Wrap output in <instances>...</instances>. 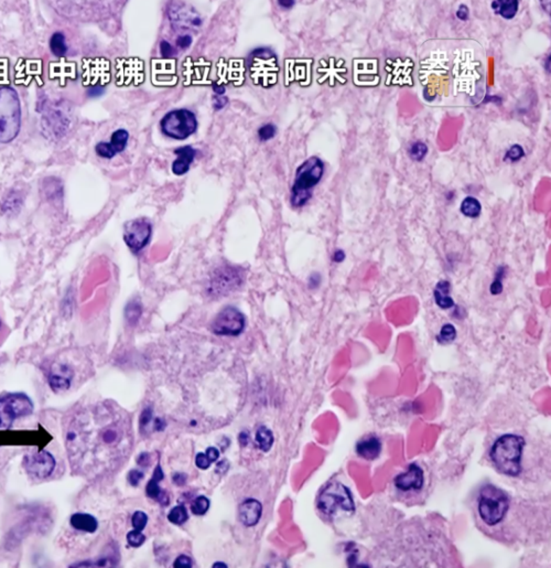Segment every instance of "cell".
<instances>
[{"mask_svg":"<svg viewBox=\"0 0 551 568\" xmlns=\"http://www.w3.org/2000/svg\"><path fill=\"white\" fill-rule=\"evenodd\" d=\"M142 315V302L138 298H135L131 302H128L126 306L125 316L128 323L131 325H136Z\"/></svg>","mask_w":551,"mask_h":568,"instance_id":"d4e9b609","label":"cell"},{"mask_svg":"<svg viewBox=\"0 0 551 568\" xmlns=\"http://www.w3.org/2000/svg\"><path fill=\"white\" fill-rule=\"evenodd\" d=\"M73 376L74 373L71 366L64 363H56L49 372V384L56 392L67 391L72 384Z\"/></svg>","mask_w":551,"mask_h":568,"instance_id":"2e32d148","label":"cell"},{"mask_svg":"<svg viewBox=\"0 0 551 568\" xmlns=\"http://www.w3.org/2000/svg\"><path fill=\"white\" fill-rule=\"evenodd\" d=\"M427 154H428V147L425 143L416 142L410 146L409 156L413 161L420 163L426 158Z\"/></svg>","mask_w":551,"mask_h":568,"instance_id":"f546056e","label":"cell"},{"mask_svg":"<svg viewBox=\"0 0 551 568\" xmlns=\"http://www.w3.org/2000/svg\"><path fill=\"white\" fill-rule=\"evenodd\" d=\"M318 508L329 518L334 517L338 511L354 513V499L347 486L340 482H333L320 494Z\"/></svg>","mask_w":551,"mask_h":568,"instance_id":"8992f818","label":"cell"},{"mask_svg":"<svg viewBox=\"0 0 551 568\" xmlns=\"http://www.w3.org/2000/svg\"><path fill=\"white\" fill-rule=\"evenodd\" d=\"M192 565H193V563H192L191 558L184 556V555H181L180 558H176L174 564V567H191Z\"/></svg>","mask_w":551,"mask_h":568,"instance_id":"ab89813d","label":"cell"},{"mask_svg":"<svg viewBox=\"0 0 551 568\" xmlns=\"http://www.w3.org/2000/svg\"><path fill=\"white\" fill-rule=\"evenodd\" d=\"M518 7H520L518 0H495L492 3L493 10L507 20H511L516 16Z\"/></svg>","mask_w":551,"mask_h":568,"instance_id":"7402d4cb","label":"cell"},{"mask_svg":"<svg viewBox=\"0 0 551 568\" xmlns=\"http://www.w3.org/2000/svg\"><path fill=\"white\" fill-rule=\"evenodd\" d=\"M278 3H279V5L281 6L283 8L287 9L291 8V7L295 5V1H291V0H288V1L287 0H283V1H278Z\"/></svg>","mask_w":551,"mask_h":568,"instance_id":"7dc6e473","label":"cell"},{"mask_svg":"<svg viewBox=\"0 0 551 568\" xmlns=\"http://www.w3.org/2000/svg\"><path fill=\"white\" fill-rule=\"evenodd\" d=\"M524 438L513 434L502 436L491 449V460L498 471L509 477H517L522 472Z\"/></svg>","mask_w":551,"mask_h":568,"instance_id":"7a4b0ae2","label":"cell"},{"mask_svg":"<svg viewBox=\"0 0 551 568\" xmlns=\"http://www.w3.org/2000/svg\"><path fill=\"white\" fill-rule=\"evenodd\" d=\"M479 514L488 526H497L509 510V498L497 487L488 485L481 489L479 496Z\"/></svg>","mask_w":551,"mask_h":568,"instance_id":"5b68a950","label":"cell"},{"mask_svg":"<svg viewBox=\"0 0 551 568\" xmlns=\"http://www.w3.org/2000/svg\"><path fill=\"white\" fill-rule=\"evenodd\" d=\"M227 102L229 101H227V97L217 95V97H215L213 99L214 108H215V110H222V108H223V107L227 104Z\"/></svg>","mask_w":551,"mask_h":568,"instance_id":"7bdbcfd3","label":"cell"},{"mask_svg":"<svg viewBox=\"0 0 551 568\" xmlns=\"http://www.w3.org/2000/svg\"><path fill=\"white\" fill-rule=\"evenodd\" d=\"M324 175V163L320 158L310 157L298 167L291 188L290 203L293 208L306 206L312 193Z\"/></svg>","mask_w":551,"mask_h":568,"instance_id":"3957f363","label":"cell"},{"mask_svg":"<svg viewBox=\"0 0 551 568\" xmlns=\"http://www.w3.org/2000/svg\"><path fill=\"white\" fill-rule=\"evenodd\" d=\"M174 154L178 156L174 163H172V171L176 176H182L187 174L191 167L192 163L195 161L197 150L191 146L180 147L174 150Z\"/></svg>","mask_w":551,"mask_h":568,"instance_id":"ac0fdd59","label":"cell"},{"mask_svg":"<svg viewBox=\"0 0 551 568\" xmlns=\"http://www.w3.org/2000/svg\"><path fill=\"white\" fill-rule=\"evenodd\" d=\"M22 127V104L18 93L10 86L0 88V143L17 138Z\"/></svg>","mask_w":551,"mask_h":568,"instance_id":"277c9868","label":"cell"},{"mask_svg":"<svg viewBox=\"0 0 551 568\" xmlns=\"http://www.w3.org/2000/svg\"><path fill=\"white\" fill-rule=\"evenodd\" d=\"M460 211L466 218L475 219V218H479V214L482 213V204L477 200V197H466L461 202Z\"/></svg>","mask_w":551,"mask_h":568,"instance_id":"603a6c76","label":"cell"},{"mask_svg":"<svg viewBox=\"0 0 551 568\" xmlns=\"http://www.w3.org/2000/svg\"><path fill=\"white\" fill-rule=\"evenodd\" d=\"M50 49L51 52L56 56L61 58V56H65L67 52V46L63 33H56L51 37Z\"/></svg>","mask_w":551,"mask_h":568,"instance_id":"4316f807","label":"cell"},{"mask_svg":"<svg viewBox=\"0 0 551 568\" xmlns=\"http://www.w3.org/2000/svg\"><path fill=\"white\" fill-rule=\"evenodd\" d=\"M245 325V316L237 308L229 306L216 316L211 330L216 336H237L242 334Z\"/></svg>","mask_w":551,"mask_h":568,"instance_id":"30bf717a","label":"cell"},{"mask_svg":"<svg viewBox=\"0 0 551 568\" xmlns=\"http://www.w3.org/2000/svg\"><path fill=\"white\" fill-rule=\"evenodd\" d=\"M255 440L259 448L266 453V451H270L272 447L274 435H272V430H268L267 427L261 426L256 432Z\"/></svg>","mask_w":551,"mask_h":568,"instance_id":"cb8c5ba5","label":"cell"},{"mask_svg":"<svg viewBox=\"0 0 551 568\" xmlns=\"http://www.w3.org/2000/svg\"><path fill=\"white\" fill-rule=\"evenodd\" d=\"M424 482V470L416 464H410L407 471L402 472L394 479L395 487L402 492L420 491Z\"/></svg>","mask_w":551,"mask_h":568,"instance_id":"5bb4252c","label":"cell"},{"mask_svg":"<svg viewBox=\"0 0 551 568\" xmlns=\"http://www.w3.org/2000/svg\"><path fill=\"white\" fill-rule=\"evenodd\" d=\"M129 133L125 129L114 131L110 143L101 142L96 145L95 152L97 155L106 159H112L115 156L125 150L127 146Z\"/></svg>","mask_w":551,"mask_h":568,"instance_id":"9a60e30c","label":"cell"},{"mask_svg":"<svg viewBox=\"0 0 551 568\" xmlns=\"http://www.w3.org/2000/svg\"><path fill=\"white\" fill-rule=\"evenodd\" d=\"M451 284L447 280H440L434 289V302L440 309L447 310L456 306L450 295Z\"/></svg>","mask_w":551,"mask_h":568,"instance_id":"ffe728a7","label":"cell"},{"mask_svg":"<svg viewBox=\"0 0 551 568\" xmlns=\"http://www.w3.org/2000/svg\"><path fill=\"white\" fill-rule=\"evenodd\" d=\"M381 440L375 436H368L359 441L356 445V453L365 460H374L381 455Z\"/></svg>","mask_w":551,"mask_h":568,"instance_id":"d6986e66","label":"cell"},{"mask_svg":"<svg viewBox=\"0 0 551 568\" xmlns=\"http://www.w3.org/2000/svg\"><path fill=\"white\" fill-rule=\"evenodd\" d=\"M195 464H197V467L200 468V469L205 470L210 468L212 462H211L210 459H208L206 455L200 453V454H197V457H195Z\"/></svg>","mask_w":551,"mask_h":568,"instance_id":"8d00e7d4","label":"cell"},{"mask_svg":"<svg viewBox=\"0 0 551 568\" xmlns=\"http://www.w3.org/2000/svg\"><path fill=\"white\" fill-rule=\"evenodd\" d=\"M205 455L208 457L211 462H215L220 457L219 451H217L215 447H210V448L206 449V451H205Z\"/></svg>","mask_w":551,"mask_h":568,"instance_id":"ee69618b","label":"cell"},{"mask_svg":"<svg viewBox=\"0 0 551 568\" xmlns=\"http://www.w3.org/2000/svg\"><path fill=\"white\" fill-rule=\"evenodd\" d=\"M64 443L73 473L96 479L123 462L133 445V434L127 417L117 409L95 406L69 417Z\"/></svg>","mask_w":551,"mask_h":568,"instance_id":"6da1fadb","label":"cell"},{"mask_svg":"<svg viewBox=\"0 0 551 568\" xmlns=\"http://www.w3.org/2000/svg\"><path fill=\"white\" fill-rule=\"evenodd\" d=\"M151 222L147 218H138L127 222L124 227V241L133 253L142 252L151 238Z\"/></svg>","mask_w":551,"mask_h":568,"instance_id":"8fae6325","label":"cell"},{"mask_svg":"<svg viewBox=\"0 0 551 568\" xmlns=\"http://www.w3.org/2000/svg\"><path fill=\"white\" fill-rule=\"evenodd\" d=\"M456 338L457 329L456 327L451 325V323H447V325H443L441 330H440L439 334L437 336V340L440 344L451 343V342L456 340Z\"/></svg>","mask_w":551,"mask_h":568,"instance_id":"f1b7e54d","label":"cell"},{"mask_svg":"<svg viewBox=\"0 0 551 568\" xmlns=\"http://www.w3.org/2000/svg\"><path fill=\"white\" fill-rule=\"evenodd\" d=\"M263 505L255 499L246 500L240 504L238 514L240 522L245 526H254L261 520Z\"/></svg>","mask_w":551,"mask_h":568,"instance_id":"e0dca14e","label":"cell"},{"mask_svg":"<svg viewBox=\"0 0 551 568\" xmlns=\"http://www.w3.org/2000/svg\"><path fill=\"white\" fill-rule=\"evenodd\" d=\"M168 14L171 24H174L176 29L190 30L192 28H199L202 24L201 17L189 5L181 3H170Z\"/></svg>","mask_w":551,"mask_h":568,"instance_id":"4fadbf2b","label":"cell"},{"mask_svg":"<svg viewBox=\"0 0 551 568\" xmlns=\"http://www.w3.org/2000/svg\"><path fill=\"white\" fill-rule=\"evenodd\" d=\"M192 43V37L191 35H181V37L178 38V40H176V46L180 47V48L186 49L188 47L191 46Z\"/></svg>","mask_w":551,"mask_h":568,"instance_id":"60d3db41","label":"cell"},{"mask_svg":"<svg viewBox=\"0 0 551 568\" xmlns=\"http://www.w3.org/2000/svg\"><path fill=\"white\" fill-rule=\"evenodd\" d=\"M525 156L524 149L520 145H513V146L507 150L505 155V161H511V163H516L520 161Z\"/></svg>","mask_w":551,"mask_h":568,"instance_id":"d6a6232c","label":"cell"},{"mask_svg":"<svg viewBox=\"0 0 551 568\" xmlns=\"http://www.w3.org/2000/svg\"><path fill=\"white\" fill-rule=\"evenodd\" d=\"M145 541H146V536L142 533V531H136V530H133V531H131L127 534L128 544L131 545V546H142V545L144 544Z\"/></svg>","mask_w":551,"mask_h":568,"instance_id":"e575fe53","label":"cell"},{"mask_svg":"<svg viewBox=\"0 0 551 568\" xmlns=\"http://www.w3.org/2000/svg\"><path fill=\"white\" fill-rule=\"evenodd\" d=\"M35 404L24 393H8L0 396V430H8L17 419L33 413Z\"/></svg>","mask_w":551,"mask_h":568,"instance_id":"52a82bcc","label":"cell"},{"mask_svg":"<svg viewBox=\"0 0 551 568\" xmlns=\"http://www.w3.org/2000/svg\"><path fill=\"white\" fill-rule=\"evenodd\" d=\"M321 284V276L319 274H312L309 277L310 289H318Z\"/></svg>","mask_w":551,"mask_h":568,"instance_id":"f6af8a7d","label":"cell"},{"mask_svg":"<svg viewBox=\"0 0 551 568\" xmlns=\"http://www.w3.org/2000/svg\"><path fill=\"white\" fill-rule=\"evenodd\" d=\"M457 17L462 22H466L469 18V8L466 5H461L457 11Z\"/></svg>","mask_w":551,"mask_h":568,"instance_id":"b9f144b4","label":"cell"},{"mask_svg":"<svg viewBox=\"0 0 551 568\" xmlns=\"http://www.w3.org/2000/svg\"><path fill=\"white\" fill-rule=\"evenodd\" d=\"M69 524L76 531L84 533H95L99 528V522L95 517L88 513L76 512L69 518Z\"/></svg>","mask_w":551,"mask_h":568,"instance_id":"44dd1931","label":"cell"},{"mask_svg":"<svg viewBox=\"0 0 551 568\" xmlns=\"http://www.w3.org/2000/svg\"><path fill=\"white\" fill-rule=\"evenodd\" d=\"M147 522H148V517H147L146 513L142 512V511H136V512L133 513V518H131L133 530L142 531L146 528Z\"/></svg>","mask_w":551,"mask_h":568,"instance_id":"836d02e7","label":"cell"},{"mask_svg":"<svg viewBox=\"0 0 551 568\" xmlns=\"http://www.w3.org/2000/svg\"><path fill=\"white\" fill-rule=\"evenodd\" d=\"M244 282V272L240 268L224 266L216 270L211 276L208 293L212 296H227L236 291Z\"/></svg>","mask_w":551,"mask_h":568,"instance_id":"9c48e42d","label":"cell"},{"mask_svg":"<svg viewBox=\"0 0 551 568\" xmlns=\"http://www.w3.org/2000/svg\"><path fill=\"white\" fill-rule=\"evenodd\" d=\"M160 127L165 136L182 140L195 133L197 122L191 111L181 108L165 115L160 123Z\"/></svg>","mask_w":551,"mask_h":568,"instance_id":"ba28073f","label":"cell"},{"mask_svg":"<svg viewBox=\"0 0 551 568\" xmlns=\"http://www.w3.org/2000/svg\"><path fill=\"white\" fill-rule=\"evenodd\" d=\"M24 468L28 475L35 480H44L56 469V462L50 451H30L24 457Z\"/></svg>","mask_w":551,"mask_h":568,"instance_id":"7c38bea8","label":"cell"},{"mask_svg":"<svg viewBox=\"0 0 551 568\" xmlns=\"http://www.w3.org/2000/svg\"><path fill=\"white\" fill-rule=\"evenodd\" d=\"M506 272H507V268L505 266L498 267V270H496L495 277H494L490 286V293H492L493 296H498V295L503 293V280L505 278Z\"/></svg>","mask_w":551,"mask_h":568,"instance_id":"83f0119b","label":"cell"},{"mask_svg":"<svg viewBox=\"0 0 551 568\" xmlns=\"http://www.w3.org/2000/svg\"><path fill=\"white\" fill-rule=\"evenodd\" d=\"M276 131H277V129L272 124L261 126L258 131L259 139H261V142H266V140L272 139L276 135Z\"/></svg>","mask_w":551,"mask_h":568,"instance_id":"d590c367","label":"cell"},{"mask_svg":"<svg viewBox=\"0 0 551 568\" xmlns=\"http://www.w3.org/2000/svg\"><path fill=\"white\" fill-rule=\"evenodd\" d=\"M188 518L189 517H188L187 509L183 505H178V507L174 508L168 514V520L171 523L176 524V526H181V524L186 523Z\"/></svg>","mask_w":551,"mask_h":568,"instance_id":"4dcf8cb0","label":"cell"},{"mask_svg":"<svg viewBox=\"0 0 551 568\" xmlns=\"http://www.w3.org/2000/svg\"><path fill=\"white\" fill-rule=\"evenodd\" d=\"M208 508H210V500L205 496H197L192 504L191 511L193 514L203 515L208 512Z\"/></svg>","mask_w":551,"mask_h":568,"instance_id":"1f68e13d","label":"cell"},{"mask_svg":"<svg viewBox=\"0 0 551 568\" xmlns=\"http://www.w3.org/2000/svg\"><path fill=\"white\" fill-rule=\"evenodd\" d=\"M160 52H161V54H163L165 58H169V56H174V49L171 47L170 43L167 42V41H163L161 44H160Z\"/></svg>","mask_w":551,"mask_h":568,"instance_id":"f35d334b","label":"cell"},{"mask_svg":"<svg viewBox=\"0 0 551 568\" xmlns=\"http://www.w3.org/2000/svg\"><path fill=\"white\" fill-rule=\"evenodd\" d=\"M144 478V473L139 470H131L128 475V480L131 482V486H138L139 481Z\"/></svg>","mask_w":551,"mask_h":568,"instance_id":"74e56055","label":"cell"},{"mask_svg":"<svg viewBox=\"0 0 551 568\" xmlns=\"http://www.w3.org/2000/svg\"><path fill=\"white\" fill-rule=\"evenodd\" d=\"M333 261H336V263H342V261L345 259V253H344L343 250H336L334 253H333L332 257Z\"/></svg>","mask_w":551,"mask_h":568,"instance_id":"bcb514c9","label":"cell"},{"mask_svg":"<svg viewBox=\"0 0 551 568\" xmlns=\"http://www.w3.org/2000/svg\"><path fill=\"white\" fill-rule=\"evenodd\" d=\"M163 470H161V467L158 464L155 470V473L152 476L151 480L149 481L148 486H147V494H148L150 498H152V499L159 500L160 496H161V491H160L159 485H158V483L163 480Z\"/></svg>","mask_w":551,"mask_h":568,"instance_id":"484cf974","label":"cell"}]
</instances>
